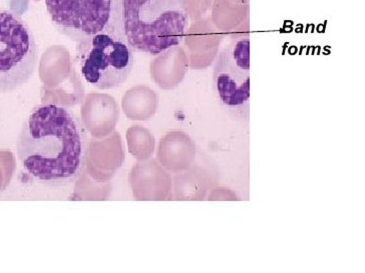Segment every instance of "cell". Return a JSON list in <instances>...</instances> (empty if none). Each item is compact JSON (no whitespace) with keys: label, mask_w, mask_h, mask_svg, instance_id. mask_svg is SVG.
<instances>
[{"label":"cell","mask_w":365,"mask_h":273,"mask_svg":"<svg viewBox=\"0 0 365 273\" xmlns=\"http://www.w3.org/2000/svg\"><path fill=\"white\" fill-rule=\"evenodd\" d=\"M189 18L185 0H113L108 33L150 55L182 43Z\"/></svg>","instance_id":"2"},{"label":"cell","mask_w":365,"mask_h":273,"mask_svg":"<svg viewBox=\"0 0 365 273\" xmlns=\"http://www.w3.org/2000/svg\"><path fill=\"white\" fill-rule=\"evenodd\" d=\"M135 51L108 31L78 41L75 63L88 85L98 90H113L129 78Z\"/></svg>","instance_id":"3"},{"label":"cell","mask_w":365,"mask_h":273,"mask_svg":"<svg viewBox=\"0 0 365 273\" xmlns=\"http://www.w3.org/2000/svg\"><path fill=\"white\" fill-rule=\"evenodd\" d=\"M213 88L221 107L236 120H249L250 38L240 34L222 49L214 65Z\"/></svg>","instance_id":"5"},{"label":"cell","mask_w":365,"mask_h":273,"mask_svg":"<svg viewBox=\"0 0 365 273\" xmlns=\"http://www.w3.org/2000/svg\"><path fill=\"white\" fill-rule=\"evenodd\" d=\"M112 4L113 0H46L59 33L76 43L107 31Z\"/></svg>","instance_id":"6"},{"label":"cell","mask_w":365,"mask_h":273,"mask_svg":"<svg viewBox=\"0 0 365 273\" xmlns=\"http://www.w3.org/2000/svg\"><path fill=\"white\" fill-rule=\"evenodd\" d=\"M38 61V43L26 22L14 12L0 9V95L29 82Z\"/></svg>","instance_id":"4"},{"label":"cell","mask_w":365,"mask_h":273,"mask_svg":"<svg viewBox=\"0 0 365 273\" xmlns=\"http://www.w3.org/2000/svg\"><path fill=\"white\" fill-rule=\"evenodd\" d=\"M88 152V134L80 118L56 105L34 108L16 139L22 171L44 188H63L76 181L85 169Z\"/></svg>","instance_id":"1"}]
</instances>
